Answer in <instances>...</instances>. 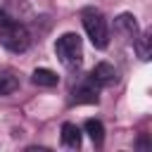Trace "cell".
I'll return each instance as SVG.
<instances>
[{
    "label": "cell",
    "instance_id": "cell-1",
    "mask_svg": "<svg viewBox=\"0 0 152 152\" xmlns=\"http://www.w3.org/2000/svg\"><path fill=\"white\" fill-rule=\"evenodd\" d=\"M0 45L10 52H26L31 45V33L24 24L12 19L5 10H0Z\"/></svg>",
    "mask_w": 152,
    "mask_h": 152
},
{
    "label": "cell",
    "instance_id": "cell-2",
    "mask_svg": "<svg viewBox=\"0 0 152 152\" xmlns=\"http://www.w3.org/2000/svg\"><path fill=\"white\" fill-rule=\"evenodd\" d=\"M83 28H86L93 48L104 50V48L109 45V24H107V19H104L102 12H97V10H86V12H83Z\"/></svg>",
    "mask_w": 152,
    "mask_h": 152
},
{
    "label": "cell",
    "instance_id": "cell-3",
    "mask_svg": "<svg viewBox=\"0 0 152 152\" xmlns=\"http://www.w3.org/2000/svg\"><path fill=\"white\" fill-rule=\"evenodd\" d=\"M55 55L64 66H78L83 62V43L78 33H62L55 43Z\"/></svg>",
    "mask_w": 152,
    "mask_h": 152
},
{
    "label": "cell",
    "instance_id": "cell-4",
    "mask_svg": "<svg viewBox=\"0 0 152 152\" xmlns=\"http://www.w3.org/2000/svg\"><path fill=\"white\" fill-rule=\"evenodd\" d=\"M97 88H100V86H97L93 78H88L86 83H81V86H76V88L71 90V102H74V104H97V100H100Z\"/></svg>",
    "mask_w": 152,
    "mask_h": 152
},
{
    "label": "cell",
    "instance_id": "cell-5",
    "mask_svg": "<svg viewBox=\"0 0 152 152\" xmlns=\"http://www.w3.org/2000/svg\"><path fill=\"white\" fill-rule=\"evenodd\" d=\"M114 28H116L126 40H131V43H133V38L140 33V26H138V21H135V17H133L131 12L119 14V17L114 19Z\"/></svg>",
    "mask_w": 152,
    "mask_h": 152
},
{
    "label": "cell",
    "instance_id": "cell-6",
    "mask_svg": "<svg viewBox=\"0 0 152 152\" xmlns=\"http://www.w3.org/2000/svg\"><path fill=\"white\" fill-rule=\"evenodd\" d=\"M90 78H93L97 86H112V83H116L119 74H116V69H114L109 62H100V64H95V66H93Z\"/></svg>",
    "mask_w": 152,
    "mask_h": 152
},
{
    "label": "cell",
    "instance_id": "cell-7",
    "mask_svg": "<svg viewBox=\"0 0 152 152\" xmlns=\"http://www.w3.org/2000/svg\"><path fill=\"white\" fill-rule=\"evenodd\" d=\"M81 138H83V131H81L76 124H71V121L62 124V145H64V147L78 150V147H81Z\"/></svg>",
    "mask_w": 152,
    "mask_h": 152
},
{
    "label": "cell",
    "instance_id": "cell-8",
    "mask_svg": "<svg viewBox=\"0 0 152 152\" xmlns=\"http://www.w3.org/2000/svg\"><path fill=\"white\" fill-rule=\"evenodd\" d=\"M31 81H33L36 86H40V88H52V86H57V83H59V76H57L52 69L40 66V69H33Z\"/></svg>",
    "mask_w": 152,
    "mask_h": 152
},
{
    "label": "cell",
    "instance_id": "cell-9",
    "mask_svg": "<svg viewBox=\"0 0 152 152\" xmlns=\"http://www.w3.org/2000/svg\"><path fill=\"white\" fill-rule=\"evenodd\" d=\"M17 88H19V76L10 69H0V97L14 93Z\"/></svg>",
    "mask_w": 152,
    "mask_h": 152
},
{
    "label": "cell",
    "instance_id": "cell-10",
    "mask_svg": "<svg viewBox=\"0 0 152 152\" xmlns=\"http://www.w3.org/2000/svg\"><path fill=\"white\" fill-rule=\"evenodd\" d=\"M83 131L90 135V140H93L97 147L102 145V140H104V126H102L100 119H88V121L83 124Z\"/></svg>",
    "mask_w": 152,
    "mask_h": 152
},
{
    "label": "cell",
    "instance_id": "cell-11",
    "mask_svg": "<svg viewBox=\"0 0 152 152\" xmlns=\"http://www.w3.org/2000/svg\"><path fill=\"white\" fill-rule=\"evenodd\" d=\"M150 43H152V36H150L147 31H142V33H138V36L133 38V48H135V52H138V57H140L142 62L150 59Z\"/></svg>",
    "mask_w": 152,
    "mask_h": 152
}]
</instances>
